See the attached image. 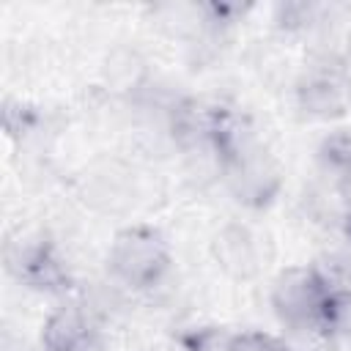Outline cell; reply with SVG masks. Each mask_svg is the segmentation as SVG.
I'll use <instances>...</instances> for the list:
<instances>
[{"label":"cell","mask_w":351,"mask_h":351,"mask_svg":"<svg viewBox=\"0 0 351 351\" xmlns=\"http://www.w3.org/2000/svg\"><path fill=\"white\" fill-rule=\"evenodd\" d=\"M332 288L313 269H291L274 285L277 315L296 329H324V315Z\"/></svg>","instance_id":"1"},{"label":"cell","mask_w":351,"mask_h":351,"mask_svg":"<svg viewBox=\"0 0 351 351\" xmlns=\"http://www.w3.org/2000/svg\"><path fill=\"white\" fill-rule=\"evenodd\" d=\"M170 263L167 247L154 230L145 228H132L115 236L112 250H110V266L112 271L134 288H148L154 285Z\"/></svg>","instance_id":"2"},{"label":"cell","mask_w":351,"mask_h":351,"mask_svg":"<svg viewBox=\"0 0 351 351\" xmlns=\"http://www.w3.org/2000/svg\"><path fill=\"white\" fill-rule=\"evenodd\" d=\"M96 340H99V332L93 321L77 307L58 310L44 326L47 351H93Z\"/></svg>","instance_id":"3"},{"label":"cell","mask_w":351,"mask_h":351,"mask_svg":"<svg viewBox=\"0 0 351 351\" xmlns=\"http://www.w3.org/2000/svg\"><path fill=\"white\" fill-rule=\"evenodd\" d=\"M19 277L33 282L36 288H52L55 282L63 280V271H60L58 261L52 258V252L38 244V247L27 250L25 255L19 252Z\"/></svg>","instance_id":"4"},{"label":"cell","mask_w":351,"mask_h":351,"mask_svg":"<svg viewBox=\"0 0 351 351\" xmlns=\"http://www.w3.org/2000/svg\"><path fill=\"white\" fill-rule=\"evenodd\" d=\"M228 351H288L280 340L269 337V335H261V332H247V335H239L230 340Z\"/></svg>","instance_id":"5"},{"label":"cell","mask_w":351,"mask_h":351,"mask_svg":"<svg viewBox=\"0 0 351 351\" xmlns=\"http://www.w3.org/2000/svg\"><path fill=\"white\" fill-rule=\"evenodd\" d=\"M348 233H351V225H348Z\"/></svg>","instance_id":"6"}]
</instances>
